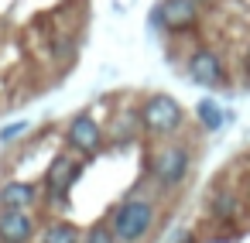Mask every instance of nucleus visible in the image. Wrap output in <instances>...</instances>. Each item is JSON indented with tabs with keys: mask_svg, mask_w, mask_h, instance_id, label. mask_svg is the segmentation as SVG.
Returning a JSON list of instances; mask_svg holds the SVG:
<instances>
[{
	"mask_svg": "<svg viewBox=\"0 0 250 243\" xmlns=\"http://www.w3.org/2000/svg\"><path fill=\"white\" fill-rule=\"evenodd\" d=\"M243 65H247V76H250V48H247V59H243Z\"/></svg>",
	"mask_w": 250,
	"mask_h": 243,
	"instance_id": "obj_16",
	"label": "nucleus"
},
{
	"mask_svg": "<svg viewBox=\"0 0 250 243\" xmlns=\"http://www.w3.org/2000/svg\"><path fill=\"white\" fill-rule=\"evenodd\" d=\"M195 18H199L195 0H161L151 14V21L165 31H185L188 24H195Z\"/></svg>",
	"mask_w": 250,
	"mask_h": 243,
	"instance_id": "obj_4",
	"label": "nucleus"
},
{
	"mask_svg": "<svg viewBox=\"0 0 250 243\" xmlns=\"http://www.w3.org/2000/svg\"><path fill=\"white\" fill-rule=\"evenodd\" d=\"M35 233V219L28 209H4L0 212V243H28Z\"/></svg>",
	"mask_w": 250,
	"mask_h": 243,
	"instance_id": "obj_8",
	"label": "nucleus"
},
{
	"mask_svg": "<svg viewBox=\"0 0 250 243\" xmlns=\"http://www.w3.org/2000/svg\"><path fill=\"white\" fill-rule=\"evenodd\" d=\"M175 243H195V240H192V233H178V236H175Z\"/></svg>",
	"mask_w": 250,
	"mask_h": 243,
	"instance_id": "obj_15",
	"label": "nucleus"
},
{
	"mask_svg": "<svg viewBox=\"0 0 250 243\" xmlns=\"http://www.w3.org/2000/svg\"><path fill=\"white\" fill-rule=\"evenodd\" d=\"M76 178H79V161L69 158V154H59V158L48 164V171H45V188H48V195L62 199V195L76 185Z\"/></svg>",
	"mask_w": 250,
	"mask_h": 243,
	"instance_id": "obj_7",
	"label": "nucleus"
},
{
	"mask_svg": "<svg viewBox=\"0 0 250 243\" xmlns=\"http://www.w3.org/2000/svg\"><path fill=\"white\" fill-rule=\"evenodd\" d=\"M195 4H199V7H206V4H212V0H195Z\"/></svg>",
	"mask_w": 250,
	"mask_h": 243,
	"instance_id": "obj_17",
	"label": "nucleus"
},
{
	"mask_svg": "<svg viewBox=\"0 0 250 243\" xmlns=\"http://www.w3.org/2000/svg\"><path fill=\"white\" fill-rule=\"evenodd\" d=\"M35 202V185L28 182H7L0 188V209H28Z\"/></svg>",
	"mask_w": 250,
	"mask_h": 243,
	"instance_id": "obj_9",
	"label": "nucleus"
},
{
	"mask_svg": "<svg viewBox=\"0 0 250 243\" xmlns=\"http://www.w3.org/2000/svg\"><path fill=\"white\" fill-rule=\"evenodd\" d=\"M141 127L147 134H171L182 127V106L168 93H154L141 106Z\"/></svg>",
	"mask_w": 250,
	"mask_h": 243,
	"instance_id": "obj_2",
	"label": "nucleus"
},
{
	"mask_svg": "<svg viewBox=\"0 0 250 243\" xmlns=\"http://www.w3.org/2000/svg\"><path fill=\"white\" fill-rule=\"evenodd\" d=\"M28 130V123L21 120V123H11V127H4L0 130V141H18V134H24Z\"/></svg>",
	"mask_w": 250,
	"mask_h": 243,
	"instance_id": "obj_14",
	"label": "nucleus"
},
{
	"mask_svg": "<svg viewBox=\"0 0 250 243\" xmlns=\"http://www.w3.org/2000/svg\"><path fill=\"white\" fill-rule=\"evenodd\" d=\"M65 141H69V147H76L79 154H96V151L103 147V130H100V123H96L89 113H79V117H72L69 127H65Z\"/></svg>",
	"mask_w": 250,
	"mask_h": 243,
	"instance_id": "obj_5",
	"label": "nucleus"
},
{
	"mask_svg": "<svg viewBox=\"0 0 250 243\" xmlns=\"http://www.w3.org/2000/svg\"><path fill=\"white\" fill-rule=\"evenodd\" d=\"M188 76H192V82L209 86V89L223 86V62H219V55L209 52V48L192 52V59H188Z\"/></svg>",
	"mask_w": 250,
	"mask_h": 243,
	"instance_id": "obj_6",
	"label": "nucleus"
},
{
	"mask_svg": "<svg viewBox=\"0 0 250 243\" xmlns=\"http://www.w3.org/2000/svg\"><path fill=\"white\" fill-rule=\"evenodd\" d=\"M195 113H199V120H202L206 130H219V127H223V113H219V106H216L212 100H202V103L195 106Z\"/></svg>",
	"mask_w": 250,
	"mask_h": 243,
	"instance_id": "obj_12",
	"label": "nucleus"
},
{
	"mask_svg": "<svg viewBox=\"0 0 250 243\" xmlns=\"http://www.w3.org/2000/svg\"><path fill=\"white\" fill-rule=\"evenodd\" d=\"M188 171V151L171 144V147H161L154 158H151V175L161 188H175Z\"/></svg>",
	"mask_w": 250,
	"mask_h": 243,
	"instance_id": "obj_3",
	"label": "nucleus"
},
{
	"mask_svg": "<svg viewBox=\"0 0 250 243\" xmlns=\"http://www.w3.org/2000/svg\"><path fill=\"white\" fill-rule=\"evenodd\" d=\"M86 243H117V236H113V229H110V226L96 223V226L86 233Z\"/></svg>",
	"mask_w": 250,
	"mask_h": 243,
	"instance_id": "obj_13",
	"label": "nucleus"
},
{
	"mask_svg": "<svg viewBox=\"0 0 250 243\" xmlns=\"http://www.w3.org/2000/svg\"><path fill=\"white\" fill-rule=\"evenodd\" d=\"M42 243H79V229L72 223H52L42 233Z\"/></svg>",
	"mask_w": 250,
	"mask_h": 243,
	"instance_id": "obj_11",
	"label": "nucleus"
},
{
	"mask_svg": "<svg viewBox=\"0 0 250 243\" xmlns=\"http://www.w3.org/2000/svg\"><path fill=\"white\" fill-rule=\"evenodd\" d=\"M151 226H154V205L147 199H127L110 216V229H113L117 243H137L147 236Z\"/></svg>",
	"mask_w": 250,
	"mask_h": 243,
	"instance_id": "obj_1",
	"label": "nucleus"
},
{
	"mask_svg": "<svg viewBox=\"0 0 250 243\" xmlns=\"http://www.w3.org/2000/svg\"><path fill=\"white\" fill-rule=\"evenodd\" d=\"M212 212L223 216V219H233V216L240 212V199H236V192H229V188L212 192Z\"/></svg>",
	"mask_w": 250,
	"mask_h": 243,
	"instance_id": "obj_10",
	"label": "nucleus"
}]
</instances>
